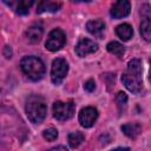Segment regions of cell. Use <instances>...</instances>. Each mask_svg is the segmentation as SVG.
Masks as SVG:
<instances>
[{
  "instance_id": "1",
  "label": "cell",
  "mask_w": 151,
  "mask_h": 151,
  "mask_svg": "<svg viewBox=\"0 0 151 151\" xmlns=\"http://www.w3.org/2000/svg\"><path fill=\"white\" fill-rule=\"evenodd\" d=\"M122 81L125 87L133 92L139 93L143 88V78H142V63L139 59H132L127 64L126 71L122 76Z\"/></svg>"
},
{
  "instance_id": "2",
  "label": "cell",
  "mask_w": 151,
  "mask_h": 151,
  "mask_svg": "<svg viewBox=\"0 0 151 151\" xmlns=\"http://www.w3.org/2000/svg\"><path fill=\"white\" fill-rule=\"evenodd\" d=\"M25 111H26V114H27L28 119L32 123L40 124L46 117L47 107H46V104H45V101L41 97L31 96L26 101Z\"/></svg>"
},
{
  "instance_id": "3",
  "label": "cell",
  "mask_w": 151,
  "mask_h": 151,
  "mask_svg": "<svg viewBox=\"0 0 151 151\" xmlns=\"http://www.w3.org/2000/svg\"><path fill=\"white\" fill-rule=\"evenodd\" d=\"M20 67L22 72L32 80H39L45 73V65L38 57L28 55L21 59Z\"/></svg>"
},
{
  "instance_id": "4",
  "label": "cell",
  "mask_w": 151,
  "mask_h": 151,
  "mask_svg": "<svg viewBox=\"0 0 151 151\" xmlns=\"http://www.w3.org/2000/svg\"><path fill=\"white\" fill-rule=\"evenodd\" d=\"M76 106L72 100L68 101H55L53 104V116L58 120H67L74 113Z\"/></svg>"
},
{
  "instance_id": "5",
  "label": "cell",
  "mask_w": 151,
  "mask_h": 151,
  "mask_svg": "<svg viewBox=\"0 0 151 151\" xmlns=\"http://www.w3.org/2000/svg\"><path fill=\"white\" fill-rule=\"evenodd\" d=\"M68 72V64L64 58H57L52 63V68H51V79L52 83L55 85H59L64 78L66 77Z\"/></svg>"
},
{
  "instance_id": "6",
  "label": "cell",
  "mask_w": 151,
  "mask_h": 151,
  "mask_svg": "<svg viewBox=\"0 0 151 151\" xmlns=\"http://www.w3.org/2000/svg\"><path fill=\"white\" fill-rule=\"evenodd\" d=\"M65 42H66V35L64 31L60 28H54L53 31L50 32L45 46L48 51L57 52L65 45Z\"/></svg>"
},
{
  "instance_id": "7",
  "label": "cell",
  "mask_w": 151,
  "mask_h": 151,
  "mask_svg": "<svg viewBox=\"0 0 151 151\" xmlns=\"http://www.w3.org/2000/svg\"><path fill=\"white\" fill-rule=\"evenodd\" d=\"M98 118V110L93 106L81 109L79 113V123L83 127H91Z\"/></svg>"
},
{
  "instance_id": "8",
  "label": "cell",
  "mask_w": 151,
  "mask_h": 151,
  "mask_svg": "<svg viewBox=\"0 0 151 151\" xmlns=\"http://www.w3.org/2000/svg\"><path fill=\"white\" fill-rule=\"evenodd\" d=\"M97 50H98V44L87 38L81 39L76 46V53L81 58L86 57L91 53H94Z\"/></svg>"
},
{
  "instance_id": "9",
  "label": "cell",
  "mask_w": 151,
  "mask_h": 151,
  "mask_svg": "<svg viewBox=\"0 0 151 151\" xmlns=\"http://www.w3.org/2000/svg\"><path fill=\"white\" fill-rule=\"evenodd\" d=\"M130 9H131V6H130V2L129 1H126V0H119V1L114 2L113 6L111 7L110 14L114 19H120V18H124V17L129 15Z\"/></svg>"
},
{
  "instance_id": "10",
  "label": "cell",
  "mask_w": 151,
  "mask_h": 151,
  "mask_svg": "<svg viewBox=\"0 0 151 151\" xmlns=\"http://www.w3.org/2000/svg\"><path fill=\"white\" fill-rule=\"evenodd\" d=\"M42 33H44V29L41 27V25H38V24H33L32 26H29L25 33L27 40L29 42H38L40 41L41 37H42Z\"/></svg>"
},
{
  "instance_id": "11",
  "label": "cell",
  "mask_w": 151,
  "mask_h": 151,
  "mask_svg": "<svg viewBox=\"0 0 151 151\" xmlns=\"http://www.w3.org/2000/svg\"><path fill=\"white\" fill-rule=\"evenodd\" d=\"M86 28H87V31H88L91 34H93V35H96V37H101V34H103V32H104V29H105V24H104V21L100 20V19L91 20V21L87 22Z\"/></svg>"
},
{
  "instance_id": "12",
  "label": "cell",
  "mask_w": 151,
  "mask_h": 151,
  "mask_svg": "<svg viewBox=\"0 0 151 151\" xmlns=\"http://www.w3.org/2000/svg\"><path fill=\"white\" fill-rule=\"evenodd\" d=\"M9 6H13L15 12L18 14H21V15H25L29 12V8L31 6L33 5V1L32 0H20V1H15V2H7Z\"/></svg>"
},
{
  "instance_id": "13",
  "label": "cell",
  "mask_w": 151,
  "mask_h": 151,
  "mask_svg": "<svg viewBox=\"0 0 151 151\" xmlns=\"http://www.w3.org/2000/svg\"><path fill=\"white\" fill-rule=\"evenodd\" d=\"M116 33L117 35L124 40V41H127L132 38V34H133V29L131 27V25L129 24H120L116 27Z\"/></svg>"
},
{
  "instance_id": "14",
  "label": "cell",
  "mask_w": 151,
  "mask_h": 151,
  "mask_svg": "<svg viewBox=\"0 0 151 151\" xmlns=\"http://www.w3.org/2000/svg\"><path fill=\"white\" fill-rule=\"evenodd\" d=\"M61 7L60 2L57 1H41L38 4L37 12L38 13H45V12H57Z\"/></svg>"
},
{
  "instance_id": "15",
  "label": "cell",
  "mask_w": 151,
  "mask_h": 151,
  "mask_svg": "<svg viewBox=\"0 0 151 151\" xmlns=\"http://www.w3.org/2000/svg\"><path fill=\"white\" fill-rule=\"evenodd\" d=\"M142 126L138 123H127L122 126V131L130 138H134L140 133Z\"/></svg>"
},
{
  "instance_id": "16",
  "label": "cell",
  "mask_w": 151,
  "mask_h": 151,
  "mask_svg": "<svg viewBox=\"0 0 151 151\" xmlns=\"http://www.w3.org/2000/svg\"><path fill=\"white\" fill-rule=\"evenodd\" d=\"M140 34H142V37H143L146 41H150V40H151V22H150V15L143 18L142 24H140Z\"/></svg>"
},
{
  "instance_id": "17",
  "label": "cell",
  "mask_w": 151,
  "mask_h": 151,
  "mask_svg": "<svg viewBox=\"0 0 151 151\" xmlns=\"http://www.w3.org/2000/svg\"><path fill=\"white\" fill-rule=\"evenodd\" d=\"M85 139V136L80 132V131H76V132H71L68 134V144L71 147L76 149L78 147Z\"/></svg>"
},
{
  "instance_id": "18",
  "label": "cell",
  "mask_w": 151,
  "mask_h": 151,
  "mask_svg": "<svg viewBox=\"0 0 151 151\" xmlns=\"http://www.w3.org/2000/svg\"><path fill=\"white\" fill-rule=\"evenodd\" d=\"M106 48H107V51H109L110 53H112V54H114V55H117V57H123L124 53H125L124 46H123L122 44L117 42V41H111V42H109L107 46H106Z\"/></svg>"
},
{
  "instance_id": "19",
  "label": "cell",
  "mask_w": 151,
  "mask_h": 151,
  "mask_svg": "<svg viewBox=\"0 0 151 151\" xmlns=\"http://www.w3.org/2000/svg\"><path fill=\"white\" fill-rule=\"evenodd\" d=\"M116 103H117V106H118V110L119 112L122 113L125 107H126V103H127V97L124 92H119L117 96H116Z\"/></svg>"
},
{
  "instance_id": "20",
  "label": "cell",
  "mask_w": 151,
  "mask_h": 151,
  "mask_svg": "<svg viewBox=\"0 0 151 151\" xmlns=\"http://www.w3.org/2000/svg\"><path fill=\"white\" fill-rule=\"evenodd\" d=\"M42 136H44V138H45L46 140L53 142V140H55V139L58 138V131H57V129H54V127H50V129H46V130L42 132Z\"/></svg>"
},
{
  "instance_id": "21",
  "label": "cell",
  "mask_w": 151,
  "mask_h": 151,
  "mask_svg": "<svg viewBox=\"0 0 151 151\" xmlns=\"http://www.w3.org/2000/svg\"><path fill=\"white\" fill-rule=\"evenodd\" d=\"M84 88H85L87 92H92V91L96 88V83H94V80L88 79V80L84 84Z\"/></svg>"
},
{
  "instance_id": "22",
  "label": "cell",
  "mask_w": 151,
  "mask_h": 151,
  "mask_svg": "<svg viewBox=\"0 0 151 151\" xmlns=\"http://www.w3.org/2000/svg\"><path fill=\"white\" fill-rule=\"evenodd\" d=\"M48 151H68V150H67L65 146H61V145H60V146L52 147V149H51V150H48Z\"/></svg>"
},
{
  "instance_id": "23",
  "label": "cell",
  "mask_w": 151,
  "mask_h": 151,
  "mask_svg": "<svg viewBox=\"0 0 151 151\" xmlns=\"http://www.w3.org/2000/svg\"><path fill=\"white\" fill-rule=\"evenodd\" d=\"M111 151H130L127 147H117V149H113Z\"/></svg>"
}]
</instances>
